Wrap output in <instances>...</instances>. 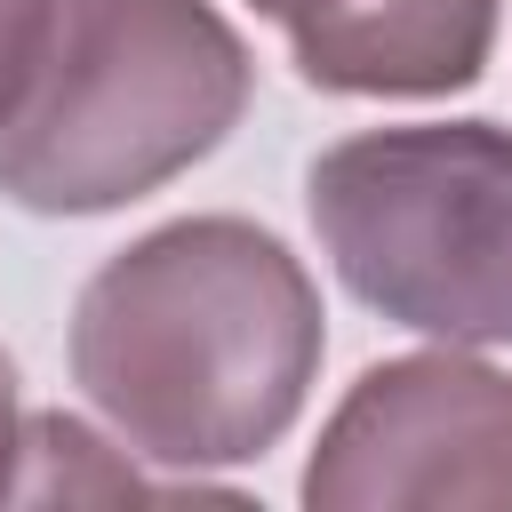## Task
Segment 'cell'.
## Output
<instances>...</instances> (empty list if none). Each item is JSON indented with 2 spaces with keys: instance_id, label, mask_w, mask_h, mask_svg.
Listing matches in <instances>:
<instances>
[{
  "instance_id": "7a4b0ae2",
  "label": "cell",
  "mask_w": 512,
  "mask_h": 512,
  "mask_svg": "<svg viewBox=\"0 0 512 512\" xmlns=\"http://www.w3.org/2000/svg\"><path fill=\"white\" fill-rule=\"evenodd\" d=\"M248 104V48L208 0H48L40 64L0 128V192L40 216L120 208Z\"/></svg>"
},
{
  "instance_id": "52a82bcc",
  "label": "cell",
  "mask_w": 512,
  "mask_h": 512,
  "mask_svg": "<svg viewBox=\"0 0 512 512\" xmlns=\"http://www.w3.org/2000/svg\"><path fill=\"white\" fill-rule=\"evenodd\" d=\"M16 456H24V416H16V368L0 360V496H16Z\"/></svg>"
},
{
  "instance_id": "5b68a950",
  "label": "cell",
  "mask_w": 512,
  "mask_h": 512,
  "mask_svg": "<svg viewBox=\"0 0 512 512\" xmlns=\"http://www.w3.org/2000/svg\"><path fill=\"white\" fill-rule=\"evenodd\" d=\"M496 0H312L288 16L296 72L336 96H440L488 64Z\"/></svg>"
},
{
  "instance_id": "3957f363",
  "label": "cell",
  "mask_w": 512,
  "mask_h": 512,
  "mask_svg": "<svg viewBox=\"0 0 512 512\" xmlns=\"http://www.w3.org/2000/svg\"><path fill=\"white\" fill-rule=\"evenodd\" d=\"M344 288L448 344H512V136L488 120L368 128L312 160Z\"/></svg>"
},
{
  "instance_id": "277c9868",
  "label": "cell",
  "mask_w": 512,
  "mask_h": 512,
  "mask_svg": "<svg viewBox=\"0 0 512 512\" xmlns=\"http://www.w3.org/2000/svg\"><path fill=\"white\" fill-rule=\"evenodd\" d=\"M304 496L328 512L512 504V376L456 352L368 368L328 416Z\"/></svg>"
},
{
  "instance_id": "6da1fadb",
  "label": "cell",
  "mask_w": 512,
  "mask_h": 512,
  "mask_svg": "<svg viewBox=\"0 0 512 512\" xmlns=\"http://www.w3.org/2000/svg\"><path fill=\"white\" fill-rule=\"evenodd\" d=\"M320 368V296L304 264L240 224L192 216L120 248L72 312V376L152 464L264 456Z\"/></svg>"
},
{
  "instance_id": "8992f818",
  "label": "cell",
  "mask_w": 512,
  "mask_h": 512,
  "mask_svg": "<svg viewBox=\"0 0 512 512\" xmlns=\"http://www.w3.org/2000/svg\"><path fill=\"white\" fill-rule=\"evenodd\" d=\"M40 32H48V0H0V128L16 120V104L32 88Z\"/></svg>"
},
{
  "instance_id": "ba28073f",
  "label": "cell",
  "mask_w": 512,
  "mask_h": 512,
  "mask_svg": "<svg viewBox=\"0 0 512 512\" xmlns=\"http://www.w3.org/2000/svg\"><path fill=\"white\" fill-rule=\"evenodd\" d=\"M256 8H264V16H280V24H288V16H304V8H312V0H256Z\"/></svg>"
}]
</instances>
